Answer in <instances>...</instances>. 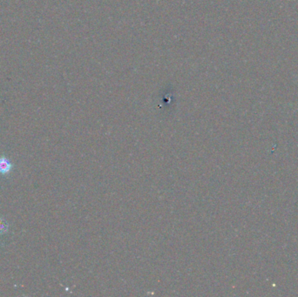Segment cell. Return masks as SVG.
Instances as JSON below:
<instances>
[{
	"label": "cell",
	"instance_id": "6da1fadb",
	"mask_svg": "<svg viewBox=\"0 0 298 297\" xmlns=\"http://www.w3.org/2000/svg\"><path fill=\"white\" fill-rule=\"evenodd\" d=\"M12 168L13 166H12V162L6 156L0 157V174L1 175H8L12 171Z\"/></svg>",
	"mask_w": 298,
	"mask_h": 297
},
{
	"label": "cell",
	"instance_id": "7a4b0ae2",
	"mask_svg": "<svg viewBox=\"0 0 298 297\" xmlns=\"http://www.w3.org/2000/svg\"><path fill=\"white\" fill-rule=\"evenodd\" d=\"M8 231V223L4 219H0V235L6 234Z\"/></svg>",
	"mask_w": 298,
	"mask_h": 297
}]
</instances>
